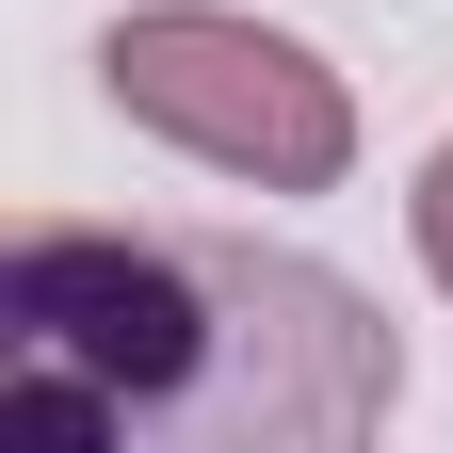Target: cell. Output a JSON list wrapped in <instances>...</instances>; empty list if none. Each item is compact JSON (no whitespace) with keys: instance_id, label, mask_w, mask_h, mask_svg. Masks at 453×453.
Wrapping results in <instances>:
<instances>
[{"instance_id":"6da1fadb","label":"cell","mask_w":453,"mask_h":453,"mask_svg":"<svg viewBox=\"0 0 453 453\" xmlns=\"http://www.w3.org/2000/svg\"><path fill=\"white\" fill-rule=\"evenodd\" d=\"M405 405V340L340 275L146 226H33L0 259V437H372Z\"/></svg>"},{"instance_id":"7a4b0ae2","label":"cell","mask_w":453,"mask_h":453,"mask_svg":"<svg viewBox=\"0 0 453 453\" xmlns=\"http://www.w3.org/2000/svg\"><path fill=\"white\" fill-rule=\"evenodd\" d=\"M97 97L130 113L146 146H179L195 179L226 195H275L308 211L357 179V81L324 65L292 17H259V0H130V17H97Z\"/></svg>"},{"instance_id":"3957f363","label":"cell","mask_w":453,"mask_h":453,"mask_svg":"<svg viewBox=\"0 0 453 453\" xmlns=\"http://www.w3.org/2000/svg\"><path fill=\"white\" fill-rule=\"evenodd\" d=\"M405 243H421V292L453 308V130L421 146V179H405Z\"/></svg>"}]
</instances>
